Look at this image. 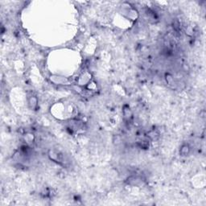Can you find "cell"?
I'll use <instances>...</instances> for the list:
<instances>
[{"label":"cell","mask_w":206,"mask_h":206,"mask_svg":"<svg viewBox=\"0 0 206 206\" xmlns=\"http://www.w3.org/2000/svg\"><path fill=\"white\" fill-rule=\"evenodd\" d=\"M48 156L50 157L51 160H52L53 161H56L59 164H61L63 162V156L62 155H60L59 152H56L55 151H49L48 152Z\"/></svg>","instance_id":"cell-1"},{"label":"cell","mask_w":206,"mask_h":206,"mask_svg":"<svg viewBox=\"0 0 206 206\" xmlns=\"http://www.w3.org/2000/svg\"><path fill=\"white\" fill-rule=\"evenodd\" d=\"M29 105L32 109L36 108L37 106V99L35 97H31V99L29 100Z\"/></svg>","instance_id":"cell-2"}]
</instances>
